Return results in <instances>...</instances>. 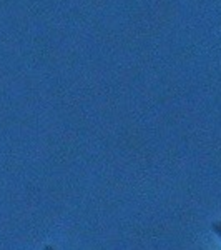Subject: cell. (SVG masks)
I'll use <instances>...</instances> for the list:
<instances>
[{
    "instance_id": "2",
    "label": "cell",
    "mask_w": 221,
    "mask_h": 250,
    "mask_svg": "<svg viewBox=\"0 0 221 250\" xmlns=\"http://www.w3.org/2000/svg\"><path fill=\"white\" fill-rule=\"evenodd\" d=\"M45 250H55V249L52 247V245H47V247H45Z\"/></svg>"
},
{
    "instance_id": "1",
    "label": "cell",
    "mask_w": 221,
    "mask_h": 250,
    "mask_svg": "<svg viewBox=\"0 0 221 250\" xmlns=\"http://www.w3.org/2000/svg\"><path fill=\"white\" fill-rule=\"evenodd\" d=\"M211 229H213V232H215L216 235L221 237V222H213V224H211Z\"/></svg>"
}]
</instances>
